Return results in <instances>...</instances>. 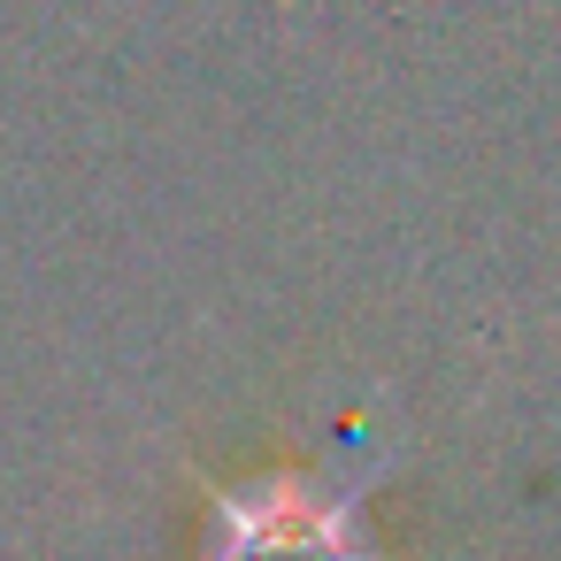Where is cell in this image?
I'll use <instances>...</instances> for the list:
<instances>
[{
    "mask_svg": "<svg viewBox=\"0 0 561 561\" xmlns=\"http://www.w3.org/2000/svg\"><path fill=\"white\" fill-rule=\"evenodd\" d=\"M385 454L354 438L331 461H270L254 477H201V561H385L369 484Z\"/></svg>",
    "mask_w": 561,
    "mask_h": 561,
    "instance_id": "6da1fadb",
    "label": "cell"
}]
</instances>
